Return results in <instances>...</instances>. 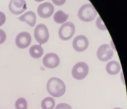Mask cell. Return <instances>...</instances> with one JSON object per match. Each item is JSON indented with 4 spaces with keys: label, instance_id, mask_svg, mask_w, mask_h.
Instances as JSON below:
<instances>
[{
    "label": "cell",
    "instance_id": "e0dca14e",
    "mask_svg": "<svg viewBox=\"0 0 127 109\" xmlns=\"http://www.w3.org/2000/svg\"><path fill=\"white\" fill-rule=\"evenodd\" d=\"M27 107H28L27 102L23 98H20L16 101V109H27Z\"/></svg>",
    "mask_w": 127,
    "mask_h": 109
},
{
    "label": "cell",
    "instance_id": "3957f363",
    "mask_svg": "<svg viewBox=\"0 0 127 109\" xmlns=\"http://www.w3.org/2000/svg\"><path fill=\"white\" fill-rule=\"evenodd\" d=\"M89 67L85 62H78L72 68L71 74L76 80H82L88 75Z\"/></svg>",
    "mask_w": 127,
    "mask_h": 109
},
{
    "label": "cell",
    "instance_id": "9c48e42d",
    "mask_svg": "<svg viewBox=\"0 0 127 109\" xmlns=\"http://www.w3.org/2000/svg\"><path fill=\"white\" fill-rule=\"evenodd\" d=\"M60 63V58L58 54L54 53H50L44 56L43 59V64L48 68H57Z\"/></svg>",
    "mask_w": 127,
    "mask_h": 109
},
{
    "label": "cell",
    "instance_id": "44dd1931",
    "mask_svg": "<svg viewBox=\"0 0 127 109\" xmlns=\"http://www.w3.org/2000/svg\"><path fill=\"white\" fill-rule=\"evenodd\" d=\"M5 21H6V17L5 14L0 11V26H1L5 23Z\"/></svg>",
    "mask_w": 127,
    "mask_h": 109
},
{
    "label": "cell",
    "instance_id": "603a6c76",
    "mask_svg": "<svg viewBox=\"0 0 127 109\" xmlns=\"http://www.w3.org/2000/svg\"><path fill=\"white\" fill-rule=\"evenodd\" d=\"M113 109H120V108H114Z\"/></svg>",
    "mask_w": 127,
    "mask_h": 109
},
{
    "label": "cell",
    "instance_id": "7402d4cb",
    "mask_svg": "<svg viewBox=\"0 0 127 109\" xmlns=\"http://www.w3.org/2000/svg\"><path fill=\"white\" fill-rule=\"evenodd\" d=\"M52 2L57 5H61L64 4L66 1L65 0H52Z\"/></svg>",
    "mask_w": 127,
    "mask_h": 109
},
{
    "label": "cell",
    "instance_id": "7a4b0ae2",
    "mask_svg": "<svg viewBox=\"0 0 127 109\" xmlns=\"http://www.w3.org/2000/svg\"><path fill=\"white\" fill-rule=\"evenodd\" d=\"M97 15V12L93 5L89 3L84 4L80 9L78 12V18L84 22H91Z\"/></svg>",
    "mask_w": 127,
    "mask_h": 109
},
{
    "label": "cell",
    "instance_id": "d6986e66",
    "mask_svg": "<svg viewBox=\"0 0 127 109\" xmlns=\"http://www.w3.org/2000/svg\"><path fill=\"white\" fill-rule=\"evenodd\" d=\"M55 109H72V108H71L70 105H69L68 104L61 103V104H59L58 105H57Z\"/></svg>",
    "mask_w": 127,
    "mask_h": 109
},
{
    "label": "cell",
    "instance_id": "6da1fadb",
    "mask_svg": "<svg viewBox=\"0 0 127 109\" xmlns=\"http://www.w3.org/2000/svg\"><path fill=\"white\" fill-rule=\"evenodd\" d=\"M47 91L52 97L59 98L63 96L66 91L65 83L57 77L50 78L47 83Z\"/></svg>",
    "mask_w": 127,
    "mask_h": 109
},
{
    "label": "cell",
    "instance_id": "5b68a950",
    "mask_svg": "<svg viewBox=\"0 0 127 109\" xmlns=\"http://www.w3.org/2000/svg\"><path fill=\"white\" fill-rule=\"evenodd\" d=\"M75 25L71 22H67L62 25L59 31V38L63 40H70L75 34Z\"/></svg>",
    "mask_w": 127,
    "mask_h": 109
},
{
    "label": "cell",
    "instance_id": "ba28073f",
    "mask_svg": "<svg viewBox=\"0 0 127 109\" xmlns=\"http://www.w3.org/2000/svg\"><path fill=\"white\" fill-rule=\"evenodd\" d=\"M73 48L78 52H83L87 49L89 45L88 38L83 35L76 36L73 40Z\"/></svg>",
    "mask_w": 127,
    "mask_h": 109
},
{
    "label": "cell",
    "instance_id": "5bb4252c",
    "mask_svg": "<svg viewBox=\"0 0 127 109\" xmlns=\"http://www.w3.org/2000/svg\"><path fill=\"white\" fill-rule=\"evenodd\" d=\"M44 53V50L40 44L33 45L29 49V54L31 57L35 59H39L42 57Z\"/></svg>",
    "mask_w": 127,
    "mask_h": 109
},
{
    "label": "cell",
    "instance_id": "ffe728a7",
    "mask_svg": "<svg viewBox=\"0 0 127 109\" xmlns=\"http://www.w3.org/2000/svg\"><path fill=\"white\" fill-rule=\"evenodd\" d=\"M6 40V34L5 31L0 29V44H3Z\"/></svg>",
    "mask_w": 127,
    "mask_h": 109
},
{
    "label": "cell",
    "instance_id": "8fae6325",
    "mask_svg": "<svg viewBox=\"0 0 127 109\" xmlns=\"http://www.w3.org/2000/svg\"><path fill=\"white\" fill-rule=\"evenodd\" d=\"M55 8L51 3L45 2L38 6L37 8V14L42 18H49L54 13Z\"/></svg>",
    "mask_w": 127,
    "mask_h": 109
},
{
    "label": "cell",
    "instance_id": "30bf717a",
    "mask_svg": "<svg viewBox=\"0 0 127 109\" xmlns=\"http://www.w3.org/2000/svg\"><path fill=\"white\" fill-rule=\"evenodd\" d=\"M16 46L20 49H26L31 42V36L28 32H21L16 37Z\"/></svg>",
    "mask_w": 127,
    "mask_h": 109
},
{
    "label": "cell",
    "instance_id": "52a82bcc",
    "mask_svg": "<svg viewBox=\"0 0 127 109\" xmlns=\"http://www.w3.org/2000/svg\"><path fill=\"white\" fill-rule=\"evenodd\" d=\"M9 10L14 14H21L27 10L26 1L25 0H11L9 3Z\"/></svg>",
    "mask_w": 127,
    "mask_h": 109
},
{
    "label": "cell",
    "instance_id": "4fadbf2b",
    "mask_svg": "<svg viewBox=\"0 0 127 109\" xmlns=\"http://www.w3.org/2000/svg\"><path fill=\"white\" fill-rule=\"evenodd\" d=\"M107 72L110 75H116L118 74L120 71V65L118 62L116 61H111L107 63L105 67Z\"/></svg>",
    "mask_w": 127,
    "mask_h": 109
},
{
    "label": "cell",
    "instance_id": "8992f818",
    "mask_svg": "<svg viewBox=\"0 0 127 109\" xmlns=\"http://www.w3.org/2000/svg\"><path fill=\"white\" fill-rule=\"evenodd\" d=\"M96 55L100 61H106L111 59L113 57L114 51H112V48L109 47V44H102L97 49Z\"/></svg>",
    "mask_w": 127,
    "mask_h": 109
},
{
    "label": "cell",
    "instance_id": "7c38bea8",
    "mask_svg": "<svg viewBox=\"0 0 127 109\" xmlns=\"http://www.w3.org/2000/svg\"><path fill=\"white\" fill-rule=\"evenodd\" d=\"M18 19L22 22H25L31 27H34L36 23V15L33 11H27L21 16Z\"/></svg>",
    "mask_w": 127,
    "mask_h": 109
},
{
    "label": "cell",
    "instance_id": "2e32d148",
    "mask_svg": "<svg viewBox=\"0 0 127 109\" xmlns=\"http://www.w3.org/2000/svg\"><path fill=\"white\" fill-rule=\"evenodd\" d=\"M55 107V100L51 97H47L42 101V109H53Z\"/></svg>",
    "mask_w": 127,
    "mask_h": 109
},
{
    "label": "cell",
    "instance_id": "9a60e30c",
    "mask_svg": "<svg viewBox=\"0 0 127 109\" xmlns=\"http://www.w3.org/2000/svg\"><path fill=\"white\" fill-rule=\"evenodd\" d=\"M69 15L65 14L63 11L59 10L54 15V21L59 24H62L65 23L68 19Z\"/></svg>",
    "mask_w": 127,
    "mask_h": 109
},
{
    "label": "cell",
    "instance_id": "ac0fdd59",
    "mask_svg": "<svg viewBox=\"0 0 127 109\" xmlns=\"http://www.w3.org/2000/svg\"><path fill=\"white\" fill-rule=\"evenodd\" d=\"M96 25L97 27V28L101 29V30H103V31H105V30H107L106 26L105 25V24L103 23V22L102 21V18L99 16L97 19H96Z\"/></svg>",
    "mask_w": 127,
    "mask_h": 109
},
{
    "label": "cell",
    "instance_id": "277c9868",
    "mask_svg": "<svg viewBox=\"0 0 127 109\" xmlns=\"http://www.w3.org/2000/svg\"><path fill=\"white\" fill-rule=\"evenodd\" d=\"M34 37L36 41L41 44H45L49 39V31L44 24H39L34 29Z\"/></svg>",
    "mask_w": 127,
    "mask_h": 109
}]
</instances>
